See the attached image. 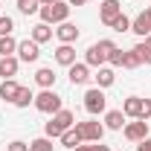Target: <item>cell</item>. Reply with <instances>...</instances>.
<instances>
[{"mask_svg": "<svg viewBox=\"0 0 151 151\" xmlns=\"http://www.w3.org/2000/svg\"><path fill=\"white\" fill-rule=\"evenodd\" d=\"M113 50H116V44H113L111 38H102V41H96V44L87 47V52H84V64H87V67H102V64L111 58Z\"/></svg>", "mask_w": 151, "mask_h": 151, "instance_id": "6da1fadb", "label": "cell"}, {"mask_svg": "<svg viewBox=\"0 0 151 151\" xmlns=\"http://www.w3.org/2000/svg\"><path fill=\"white\" fill-rule=\"evenodd\" d=\"M73 125H76V113L67 111V108H61V111L52 113V119L44 125V137L55 139V137H61V134L67 131V128H73Z\"/></svg>", "mask_w": 151, "mask_h": 151, "instance_id": "7a4b0ae2", "label": "cell"}, {"mask_svg": "<svg viewBox=\"0 0 151 151\" xmlns=\"http://www.w3.org/2000/svg\"><path fill=\"white\" fill-rule=\"evenodd\" d=\"M70 3H61V0H55V3H50V6H41V20L44 23H64V20L70 18Z\"/></svg>", "mask_w": 151, "mask_h": 151, "instance_id": "3957f363", "label": "cell"}, {"mask_svg": "<svg viewBox=\"0 0 151 151\" xmlns=\"http://www.w3.org/2000/svg\"><path fill=\"white\" fill-rule=\"evenodd\" d=\"M35 108L41 113H50V116H52V113L61 111V96H58L52 87H50V90H41V93L35 96Z\"/></svg>", "mask_w": 151, "mask_h": 151, "instance_id": "277c9868", "label": "cell"}, {"mask_svg": "<svg viewBox=\"0 0 151 151\" xmlns=\"http://www.w3.org/2000/svg\"><path fill=\"white\" fill-rule=\"evenodd\" d=\"M105 108H108V99L102 93V87H90L84 93V111L96 116V113H105Z\"/></svg>", "mask_w": 151, "mask_h": 151, "instance_id": "5b68a950", "label": "cell"}, {"mask_svg": "<svg viewBox=\"0 0 151 151\" xmlns=\"http://www.w3.org/2000/svg\"><path fill=\"white\" fill-rule=\"evenodd\" d=\"M76 131L81 134L84 142H102V137H105V125H99V122H76Z\"/></svg>", "mask_w": 151, "mask_h": 151, "instance_id": "8992f818", "label": "cell"}, {"mask_svg": "<svg viewBox=\"0 0 151 151\" xmlns=\"http://www.w3.org/2000/svg\"><path fill=\"white\" fill-rule=\"evenodd\" d=\"M41 58V44H35L32 38L29 41H18V61H38Z\"/></svg>", "mask_w": 151, "mask_h": 151, "instance_id": "52a82bcc", "label": "cell"}, {"mask_svg": "<svg viewBox=\"0 0 151 151\" xmlns=\"http://www.w3.org/2000/svg\"><path fill=\"white\" fill-rule=\"evenodd\" d=\"M119 15H122V3L119 0H102V6H99V20L102 23L111 26L113 18H119Z\"/></svg>", "mask_w": 151, "mask_h": 151, "instance_id": "ba28073f", "label": "cell"}, {"mask_svg": "<svg viewBox=\"0 0 151 151\" xmlns=\"http://www.w3.org/2000/svg\"><path fill=\"white\" fill-rule=\"evenodd\" d=\"M125 137H128L131 142H142V139L148 137V122H145V119L128 122V125H125Z\"/></svg>", "mask_w": 151, "mask_h": 151, "instance_id": "9c48e42d", "label": "cell"}, {"mask_svg": "<svg viewBox=\"0 0 151 151\" xmlns=\"http://www.w3.org/2000/svg\"><path fill=\"white\" fill-rule=\"evenodd\" d=\"M55 35L61 44H73V41H78V26L76 23H70V20H64V23H58Z\"/></svg>", "mask_w": 151, "mask_h": 151, "instance_id": "30bf717a", "label": "cell"}, {"mask_svg": "<svg viewBox=\"0 0 151 151\" xmlns=\"http://www.w3.org/2000/svg\"><path fill=\"white\" fill-rule=\"evenodd\" d=\"M131 32H134V35H139V38L151 35V18H148V12H139V15L131 20Z\"/></svg>", "mask_w": 151, "mask_h": 151, "instance_id": "8fae6325", "label": "cell"}, {"mask_svg": "<svg viewBox=\"0 0 151 151\" xmlns=\"http://www.w3.org/2000/svg\"><path fill=\"white\" fill-rule=\"evenodd\" d=\"M122 113L131 116V119H139V116H142V99H139V96H128V99L122 102Z\"/></svg>", "mask_w": 151, "mask_h": 151, "instance_id": "7c38bea8", "label": "cell"}, {"mask_svg": "<svg viewBox=\"0 0 151 151\" xmlns=\"http://www.w3.org/2000/svg\"><path fill=\"white\" fill-rule=\"evenodd\" d=\"M55 61L61 64V67L76 64V50H73V44H61V47L55 50Z\"/></svg>", "mask_w": 151, "mask_h": 151, "instance_id": "4fadbf2b", "label": "cell"}, {"mask_svg": "<svg viewBox=\"0 0 151 151\" xmlns=\"http://www.w3.org/2000/svg\"><path fill=\"white\" fill-rule=\"evenodd\" d=\"M70 81H73V84H84V81H87V78H90V67H87V64H70Z\"/></svg>", "mask_w": 151, "mask_h": 151, "instance_id": "5bb4252c", "label": "cell"}, {"mask_svg": "<svg viewBox=\"0 0 151 151\" xmlns=\"http://www.w3.org/2000/svg\"><path fill=\"white\" fill-rule=\"evenodd\" d=\"M18 90H20V84L15 81V78H3V81H0V99H6V102H15Z\"/></svg>", "mask_w": 151, "mask_h": 151, "instance_id": "9a60e30c", "label": "cell"}, {"mask_svg": "<svg viewBox=\"0 0 151 151\" xmlns=\"http://www.w3.org/2000/svg\"><path fill=\"white\" fill-rule=\"evenodd\" d=\"M18 58L15 55H3L0 58V76H3V78H12V76H18Z\"/></svg>", "mask_w": 151, "mask_h": 151, "instance_id": "2e32d148", "label": "cell"}, {"mask_svg": "<svg viewBox=\"0 0 151 151\" xmlns=\"http://www.w3.org/2000/svg\"><path fill=\"white\" fill-rule=\"evenodd\" d=\"M105 125H108L111 131H122V128H125V113L122 111H108L105 113Z\"/></svg>", "mask_w": 151, "mask_h": 151, "instance_id": "e0dca14e", "label": "cell"}, {"mask_svg": "<svg viewBox=\"0 0 151 151\" xmlns=\"http://www.w3.org/2000/svg\"><path fill=\"white\" fill-rule=\"evenodd\" d=\"M58 139H61V145H67V148H76V145H81V142H84V139H81V134L76 131V125H73V128H67Z\"/></svg>", "mask_w": 151, "mask_h": 151, "instance_id": "ac0fdd59", "label": "cell"}, {"mask_svg": "<svg viewBox=\"0 0 151 151\" xmlns=\"http://www.w3.org/2000/svg\"><path fill=\"white\" fill-rule=\"evenodd\" d=\"M50 38H52L50 23H44V20H41V23H35V26H32V41H35V44H44V41H50Z\"/></svg>", "mask_w": 151, "mask_h": 151, "instance_id": "d6986e66", "label": "cell"}, {"mask_svg": "<svg viewBox=\"0 0 151 151\" xmlns=\"http://www.w3.org/2000/svg\"><path fill=\"white\" fill-rule=\"evenodd\" d=\"M35 81L41 84V87H44V90H50V87L55 84V73H52L50 67H41V70L35 73Z\"/></svg>", "mask_w": 151, "mask_h": 151, "instance_id": "ffe728a7", "label": "cell"}, {"mask_svg": "<svg viewBox=\"0 0 151 151\" xmlns=\"http://www.w3.org/2000/svg\"><path fill=\"white\" fill-rule=\"evenodd\" d=\"M142 64V58H139V52H137V47L134 50H125V55H122V67L125 70H137Z\"/></svg>", "mask_w": 151, "mask_h": 151, "instance_id": "44dd1931", "label": "cell"}, {"mask_svg": "<svg viewBox=\"0 0 151 151\" xmlns=\"http://www.w3.org/2000/svg\"><path fill=\"white\" fill-rule=\"evenodd\" d=\"M113 70L111 67H99V73H96V87H111L113 84Z\"/></svg>", "mask_w": 151, "mask_h": 151, "instance_id": "7402d4cb", "label": "cell"}, {"mask_svg": "<svg viewBox=\"0 0 151 151\" xmlns=\"http://www.w3.org/2000/svg\"><path fill=\"white\" fill-rule=\"evenodd\" d=\"M18 52V41L12 35H0V55H12Z\"/></svg>", "mask_w": 151, "mask_h": 151, "instance_id": "603a6c76", "label": "cell"}, {"mask_svg": "<svg viewBox=\"0 0 151 151\" xmlns=\"http://www.w3.org/2000/svg\"><path fill=\"white\" fill-rule=\"evenodd\" d=\"M137 52L142 58V64H151V35H145L139 44H137Z\"/></svg>", "mask_w": 151, "mask_h": 151, "instance_id": "cb8c5ba5", "label": "cell"}, {"mask_svg": "<svg viewBox=\"0 0 151 151\" xmlns=\"http://www.w3.org/2000/svg\"><path fill=\"white\" fill-rule=\"evenodd\" d=\"M29 102H35V93H32L29 87H20V90H18V96H15V102H12V105H18V108H26Z\"/></svg>", "mask_w": 151, "mask_h": 151, "instance_id": "d4e9b609", "label": "cell"}, {"mask_svg": "<svg viewBox=\"0 0 151 151\" xmlns=\"http://www.w3.org/2000/svg\"><path fill=\"white\" fill-rule=\"evenodd\" d=\"M52 148H55V145H52L50 137H38V139L29 142V151H52Z\"/></svg>", "mask_w": 151, "mask_h": 151, "instance_id": "484cf974", "label": "cell"}, {"mask_svg": "<svg viewBox=\"0 0 151 151\" xmlns=\"http://www.w3.org/2000/svg\"><path fill=\"white\" fill-rule=\"evenodd\" d=\"M18 9L23 15H35V12H41V3L38 0H18Z\"/></svg>", "mask_w": 151, "mask_h": 151, "instance_id": "4316f807", "label": "cell"}, {"mask_svg": "<svg viewBox=\"0 0 151 151\" xmlns=\"http://www.w3.org/2000/svg\"><path fill=\"white\" fill-rule=\"evenodd\" d=\"M111 29H113V32H131V18H125V15H119V18H113Z\"/></svg>", "mask_w": 151, "mask_h": 151, "instance_id": "83f0119b", "label": "cell"}, {"mask_svg": "<svg viewBox=\"0 0 151 151\" xmlns=\"http://www.w3.org/2000/svg\"><path fill=\"white\" fill-rule=\"evenodd\" d=\"M12 29H15V20L9 15H0V35H12Z\"/></svg>", "mask_w": 151, "mask_h": 151, "instance_id": "f1b7e54d", "label": "cell"}, {"mask_svg": "<svg viewBox=\"0 0 151 151\" xmlns=\"http://www.w3.org/2000/svg\"><path fill=\"white\" fill-rule=\"evenodd\" d=\"M122 55H125V52H122V50L116 47V50H113V52H111V58H108V61H111L113 67H122Z\"/></svg>", "mask_w": 151, "mask_h": 151, "instance_id": "f546056e", "label": "cell"}, {"mask_svg": "<svg viewBox=\"0 0 151 151\" xmlns=\"http://www.w3.org/2000/svg\"><path fill=\"white\" fill-rule=\"evenodd\" d=\"M139 119H145V122L151 119V99H142V116Z\"/></svg>", "mask_w": 151, "mask_h": 151, "instance_id": "4dcf8cb0", "label": "cell"}, {"mask_svg": "<svg viewBox=\"0 0 151 151\" xmlns=\"http://www.w3.org/2000/svg\"><path fill=\"white\" fill-rule=\"evenodd\" d=\"M9 151H29V145L20 142V139H15V142H9Z\"/></svg>", "mask_w": 151, "mask_h": 151, "instance_id": "1f68e13d", "label": "cell"}, {"mask_svg": "<svg viewBox=\"0 0 151 151\" xmlns=\"http://www.w3.org/2000/svg\"><path fill=\"white\" fill-rule=\"evenodd\" d=\"M137 151H151V137H145V139L137 145Z\"/></svg>", "mask_w": 151, "mask_h": 151, "instance_id": "d6a6232c", "label": "cell"}, {"mask_svg": "<svg viewBox=\"0 0 151 151\" xmlns=\"http://www.w3.org/2000/svg\"><path fill=\"white\" fill-rule=\"evenodd\" d=\"M90 151H111V145H102V142H93V145H90Z\"/></svg>", "mask_w": 151, "mask_h": 151, "instance_id": "836d02e7", "label": "cell"}, {"mask_svg": "<svg viewBox=\"0 0 151 151\" xmlns=\"http://www.w3.org/2000/svg\"><path fill=\"white\" fill-rule=\"evenodd\" d=\"M67 3H70V6H84L87 0H67Z\"/></svg>", "mask_w": 151, "mask_h": 151, "instance_id": "e575fe53", "label": "cell"}, {"mask_svg": "<svg viewBox=\"0 0 151 151\" xmlns=\"http://www.w3.org/2000/svg\"><path fill=\"white\" fill-rule=\"evenodd\" d=\"M73 151H90V145H76Z\"/></svg>", "mask_w": 151, "mask_h": 151, "instance_id": "d590c367", "label": "cell"}, {"mask_svg": "<svg viewBox=\"0 0 151 151\" xmlns=\"http://www.w3.org/2000/svg\"><path fill=\"white\" fill-rule=\"evenodd\" d=\"M38 3H41V6H50V3H55V0H38Z\"/></svg>", "mask_w": 151, "mask_h": 151, "instance_id": "8d00e7d4", "label": "cell"}, {"mask_svg": "<svg viewBox=\"0 0 151 151\" xmlns=\"http://www.w3.org/2000/svg\"><path fill=\"white\" fill-rule=\"evenodd\" d=\"M145 12H148V18H151V6H148V9H145Z\"/></svg>", "mask_w": 151, "mask_h": 151, "instance_id": "74e56055", "label": "cell"}]
</instances>
